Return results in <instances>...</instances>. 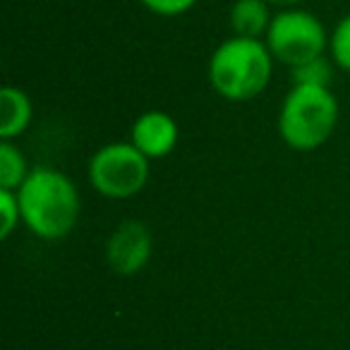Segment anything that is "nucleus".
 <instances>
[{"label": "nucleus", "instance_id": "1", "mask_svg": "<svg viewBox=\"0 0 350 350\" xmlns=\"http://www.w3.org/2000/svg\"><path fill=\"white\" fill-rule=\"evenodd\" d=\"M22 226L39 240H63L77 228L82 197L68 173L51 165L31 168L25 185L17 190Z\"/></svg>", "mask_w": 350, "mask_h": 350}, {"label": "nucleus", "instance_id": "2", "mask_svg": "<svg viewBox=\"0 0 350 350\" xmlns=\"http://www.w3.org/2000/svg\"><path fill=\"white\" fill-rule=\"evenodd\" d=\"M273 55L264 39L230 36L221 41L209 58V84L221 98L245 103L269 87L273 75Z\"/></svg>", "mask_w": 350, "mask_h": 350}, {"label": "nucleus", "instance_id": "3", "mask_svg": "<svg viewBox=\"0 0 350 350\" xmlns=\"http://www.w3.org/2000/svg\"><path fill=\"white\" fill-rule=\"evenodd\" d=\"M278 137L293 151H314L338 125V98L331 87L293 84L278 108Z\"/></svg>", "mask_w": 350, "mask_h": 350}, {"label": "nucleus", "instance_id": "4", "mask_svg": "<svg viewBox=\"0 0 350 350\" xmlns=\"http://www.w3.org/2000/svg\"><path fill=\"white\" fill-rule=\"evenodd\" d=\"M151 161L132 142L103 144L89 159L87 178L96 195L106 200H132L149 183Z\"/></svg>", "mask_w": 350, "mask_h": 350}, {"label": "nucleus", "instance_id": "5", "mask_svg": "<svg viewBox=\"0 0 350 350\" xmlns=\"http://www.w3.org/2000/svg\"><path fill=\"white\" fill-rule=\"evenodd\" d=\"M273 60L286 68H297L310 60L326 55L329 51V34L326 27L314 12L305 8H288L273 15L269 31L264 36Z\"/></svg>", "mask_w": 350, "mask_h": 350}, {"label": "nucleus", "instance_id": "6", "mask_svg": "<svg viewBox=\"0 0 350 350\" xmlns=\"http://www.w3.org/2000/svg\"><path fill=\"white\" fill-rule=\"evenodd\" d=\"M154 238L146 224L137 219L122 221L106 240V264L118 276H135L149 264Z\"/></svg>", "mask_w": 350, "mask_h": 350}, {"label": "nucleus", "instance_id": "7", "mask_svg": "<svg viewBox=\"0 0 350 350\" xmlns=\"http://www.w3.org/2000/svg\"><path fill=\"white\" fill-rule=\"evenodd\" d=\"M178 139H180V127L165 111H146L132 122L130 142L149 161H161L173 154Z\"/></svg>", "mask_w": 350, "mask_h": 350}, {"label": "nucleus", "instance_id": "8", "mask_svg": "<svg viewBox=\"0 0 350 350\" xmlns=\"http://www.w3.org/2000/svg\"><path fill=\"white\" fill-rule=\"evenodd\" d=\"M31 118H34V103L29 94L10 84L0 89V139L15 142L31 125Z\"/></svg>", "mask_w": 350, "mask_h": 350}, {"label": "nucleus", "instance_id": "9", "mask_svg": "<svg viewBox=\"0 0 350 350\" xmlns=\"http://www.w3.org/2000/svg\"><path fill=\"white\" fill-rule=\"evenodd\" d=\"M271 20V5L267 0H235L228 12L233 36H247V39H264Z\"/></svg>", "mask_w": 350, "mask_h": 350}, {"label": "nucleus", "instance_id": "10", "mask_svg": "<svg viewBox=\"0 0 350 350\" xmlns=\"http://www.w3.org/2000/svg\"><path fill=\"white\" fill-rule=\"evenodd\" d=\"M31 168L27 156L15 142H0V187L3 190H20L29 178Z\"/></svg>", "mask_w": 350, "mask_h": 350}, {"label": "nucleus", "instance_id": "11", "mask_svg": "<svg viewBox=\"0 0 350 350\" xmlns=\"http://www.w3.org/2000/svg\"><path fill=\"white\" fill-rule=\"evenodd\" d=\"M334 60L329 55H319V58L310 60L305 65H297L291 70L293 84H307V87H331L334 79Z\"/></svg>", "mask_w": 350, "mask_h": 350}, {"label": "nucleus", "instance_id": "12", "mask_svg": "<svg viewBox=\"0 0 350 350\" xmlns=\"http://www.w3.org/2000/svg\"><path fill=\"white\" fill-rule=\"evenodd\" d=\"M329 58L343 72H350V15L340 17L329 34Z\"/></svg>", "mask_w": 350, "mask_h": 350}, {"label": "nucleus", "instance_id": "13", "mask_svg": "<svg viewBox=\"0 0 350 350\" xmlns=\"http://www.w3.org/2000/svg\"><path fill=\"white\" fill-rule=\"evenodd\" d=\"M22 224L20 197L15 190H3L0 187V238L8 240Z\"/></svg>", "mask_w": 350, "mask_h": 350}, {"label": "nucleus", "instance_id": "14", "mask_svg": "<svg viewBox=\"0 0 350 350\" xmlns=\"http://www.w3.org/2000/svg\"><path fill=\"white\" fill-rule=\"evenodd\" d=\"M156 17H180L197 5V0H139Z\"/></svg>", "mask_w": 350, "mask_h": 350}, {"label": "nucleus", "instance_id": "15", "mask_svg": "<svg viewBox=\"0 0 350 350\" xmlns=\"http://www.w3.org/2000/svg\"><path fill=\"white\" fill-rule=\"evenodd\" d=\"M269 5L278 8V10H288V8H300L302 0H267Z\"/></svg>", "mask_w": 350, "mask_h": 350}]
</instances>
